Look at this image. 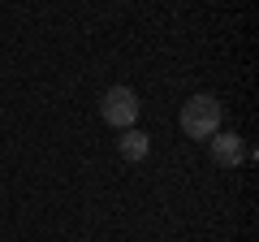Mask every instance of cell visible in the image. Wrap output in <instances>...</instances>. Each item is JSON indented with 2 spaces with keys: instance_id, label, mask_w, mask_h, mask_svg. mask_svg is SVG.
<instances>
[{
  "instance_id": "obj_1",
  "label": "cell",
  "mask_w": 259,
  "mask_h": 242,
  "mask_svg": "<svg viewBox=\"0 0 259 242\" xmlns=\"http://www.w3.org/2000/svg\"><path fill=\"white\" fill-rule=\"evenodd\" d=\"M221 117H225V108L216 95H190L182 104V134L186 139H212L221 130Z\"/></svg>"
},
{
  "instance_id": "obj_2",
  "label": "cell",
  "mask_w": 259,
  "mask_h": 242,
  "mask_svg": "<svg viewBox=\"0 0 259 242\" xmlns=\"http://www.w3.org/2000/svg\"><path fill=\"white\" fill-rule=\"evenodd\" d=\"M100 117L117 130H134V121H139V95L130 91V87H108L100 100Z\"/></svg>"
},
{
  "instance_id": "obj_3",
  "label": "cell",
  "mask_w": 259,
  "mask_h": 242,
  "mask_svg": "<svg viewBox=\"0 0 259 242\" xmlns=\"http://www.w3.org/2000/svg\"><path fill=\"white\" fill-rule=\"evenodd\" d=\"M207 151H212V165H221V169H238V165H246V143H242V134H233V130H216L212 139H207Z\"/></svg>"
},
{
  "instance_id": "obj_4",
  "label": "cell",
  "mask_w": 259,
  "mask_h": 242,
  "mask_svg": "<svg viewBox=\"0 0 259 242\" xmlns=\"http://www.w3.org/2000/svg\"><path fill=\"white\" fill-rule=\"evenodd\" d=\"M117 151L130 160V165H139V160H147V151H151V134H143V130H121Z\"/></svg>"
}]
</instances>
